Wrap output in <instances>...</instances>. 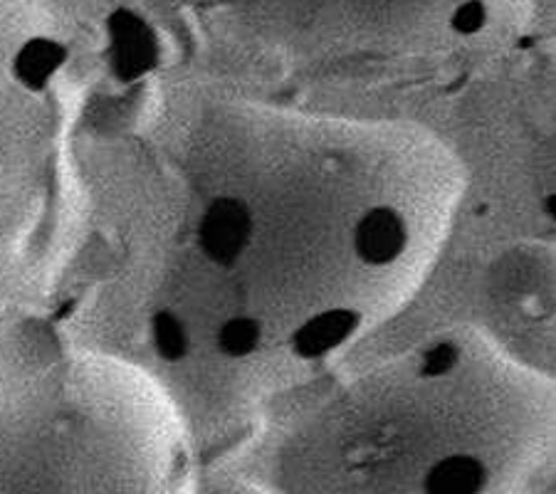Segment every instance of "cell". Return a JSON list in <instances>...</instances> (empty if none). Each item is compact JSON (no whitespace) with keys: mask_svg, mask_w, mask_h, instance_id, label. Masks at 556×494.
<instances>
[{"mask_svg":"<svg viewBox=\"0 0 556 494\" xmlns=\"http://www.w3.org/2000/svg\"><path fill=\"white\" fill-rule=\"evenodd\" d=\"M408 232L401 215L391 208H374L358 220L354 248L369 265H389L406 250Z\"/></svg>","mask_w":556,"mask_h":494,"instance_id":"7a4b0ae2","label":"cell"},{"mask_svg":"<svg viewBox=\"0 0 556 494\" xmlns=\"http://www.w3.org/2000/svg\"><path fill=\"white\" fill-rule=\"evenodd\" d=\"M65 62V48L55 40L35 38L25 42L15 58V75L25 87L42 89Z\"/></svg>","mask_w":556,"mask_h":494,"instance_id":"5b68a950","label":"cell"},{"mask_svg":"<svg viewBox=\"0 0 556 494\" xmlns=\"http://www.w3.org/2000/svg\"><path fill=\"white\" fill-rule=\"evenodd\" d=\"M457 346L455 344H438L430 349L426 354L424 362V376L426 379H438V376H445L447 371H453V366L457 364Z\"/></svg>","mask_w":556,"mask_h":494,"instance_id":"30bf717a","label":"cell"},{"mask_svg":"<svg viewBox=\"0 0 556 494\" xmlns=\"http://www.w3.org/2000/svg\"><path fill=\"white\" fill-rule=\"evenodd\" d=\"M488 472L478 457L453 455L445 457L426 478V490L430 494H475L485 487Z\"/></svg>","mask_w":556,"mask_h":494,"instance_id":"277c9868","label":"cell"},{"mask_svg":"<svg viewBox=\"0 0 556 494\" xmlns=\"http://www.w3.org/2000/svg\"><path fill=\"white\" fill-rule=\"evenodd\" d=\"M156 60L154 40L141 25L127 17V25L119 28V67L127 77H137L149 72Z\"/></svg>","mask_w":556,"mask_h":494,"instance_id":"8992f818","label":"cell"},{"mask_svg":"<svg viewBox=\"0 0 556 494\" xmlns=\"http://www.w3.org/2000/svg\"><path fill=\"white\" fill-rule=\"evenodd\" d=\"M253 218L238 198H218L201 223V248L215 265H232L248 248Z\"/></svg>","mask_w":556,"mask_h":494,"instance_id":"6da1fadb","label":"cell"},{"mask_svg":"<svg viewBox=\"0 0 556 494\" xmlns=\"http://www.w3.org/2000/svg\"><path fill=\"white\" fill-rule=\"evenodd\" d=\"M358 321H362V314L352 309H329L317 314L292 337L294 354L302 358H319L329 354L331 349L342 346L354 334Z\"/></svg>","mask_w":556,"mask_h":494,"instance_id":"3957f363","label":"cell"},{"mask_svg":"<svg viewBox=\"0 0 556 494\" xmlns=\"http://www.w3.org/2000/svg\"><path fill=\"white\" fill-rule=\"evenodd\" d=\"M151 329H154V344L161 358L166 362H181L188 352V337L181 321L172 312H156L151 319Z\"/></svg>","mask_w":556,"mask_h":494,"instance_id":"52a82bcc","label":"cell"},{"mask_svg":"<svg viewBox=\"0 0 556 494\" xmlns=\"http://www.w3.org/2000/svg\"><path fill=\"white\" fill-rule=\"evenodd\" d=\"M260 337H263V329H260V321L255 319H230L226 327L220 329L218 334V349L230 358H243L253 354Z\"/></svg>","mask_w":556,"mask_h":494,"instance_id":"ba28073f","label":"cell"},{"mask_svg":"<svg viewBox=\"0 0 556 494\" xmlns=\"http://www.w3.org/2000/svg\"><path fill=\"white\" fill-rule=\"evenodd\" d=\"M488 25V5L482 0H465L455 8L451 17V28L457 35H475Z\"/></svg>","mask_w":556,"mask_h":494,"instance_id":"9c48e42d","label":"cell"}]
</instances>
